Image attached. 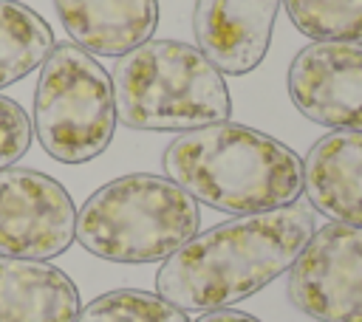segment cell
<instances>
[{"label":"cell","instance_id":"6da1fadb","mask_svg":"<svg viewBox=\"0 0 362 322\" xmlns=\"http://www.w3.org/2000/svg\"><path fill=\"white\" fill-rule=\"evenodd\" d=\"M314 234V209L288 203L272 212L238 215L198 232L158 274L156 291L181 311L229 308L286 274Z\"/></svg>","mask_w":362,"mask_h":322},{"label":"cell","instance_id":"7a4b0ae2","mask_svg":"<svg viewBox=\"0 0 362 322\" xmlns=\"http://www.w3.org/2000/svg\"><path fill=\"white\" fill-rule=\"evenodd\" d=\"M161 164L198 203L229 215L272 212L297 203L303 192V158L269 133L235 121L181 133Z\"/></svg>","mask_w":362,"mask_h":322},{"label":"cell","instance_id":"3957f363","mask_svg":"<svg viewBox=\"0 0 362 322\" xmlns=\"http://www.w3.org/2000/svg\"><path fill=\"white\" fill-rule=\"evenodd\" d=\"M116 119L130 130H198L229 121L223 73L198 45L147 40L113 65Z\"/></svg>","mask_w":362,"mask_h":322},{"label":"cell","instance_id":"277c9868","mask_svg":"<svg viewBox=\"0 0 362 322\" xmlns=\"http://www.w3.org/2000/svg\"><path fill=\"white\" fill-rule=\"evenodd\" d=\"M201 229L198 201L175 181L130 172L99 186L76 212V240L110 263H156Z\"/></svg>","mask_w":362,"mask_h":322},{"label":"cell","instance_id":"5b68a950","mask_svg":"<svg viewBox=\"0 0 362 322\" xmlns=\"http://www.w3.org/2000/svg\"><path fill=\"white\" fill-rule=\"evenodd\" d=\"M110 73L76 42H57L40 65L31 130L42 150L62 164L102 155L116 133Z\"/></svg>","mask_w":362,"mask_h":322},{"label":"cell","instance_id":"8992f818","mask_svg":"<svg viewBox=\"0 0 362 322\" xmlns=\"http://www.w3.org/2000/svg\"><path fill=\"white\" fill-rule=\"evenodd\" d=\"M288 299L317 322H362V226L325 223L288 268Z\"/></svg>","mask_w":362,"mask_h":322},{"label":"cell","instance_id":"52a82bcc","mask_svg":"<svg viewBox=\"0 0 362 322\" xmlns=\"http://www.w3.org/2000/svg\"><path fill=\"white\" fill-rule=\"evenodd\" d=\"M76 240V209L68 189L25 167L0 169V254L51 260Z\"/></svg>","mask_w":362,"mask_h":322},{"label":"cell","instance_id":"ba28073f","mask_svg":"<svg viewBox=\"0 0 362 322\" xmlns=\"http://www.w3.org/2000/svg\"><path fill=\"white\" fill-rule=\"evenodd\" d=\"M294 107L331 130L362 133V42H311L288 65Z\"/></svg>","mask_w":362,"mask_h":322},{"label":"cell","instance_id":"9c48e42d","mask_svg":"<svg viewBox=\"0 0 362 322\" xmlns=\"http://www.w3.org/2000/svg\"><path fill=\"white\" fill-rule=\"evenodd\" d=\"M283 0H195L192 31L206 59L229 76L255 71L272 42Z\"/></svg>","mask_w":362,"mask_h":322},{"label":"cell","instance_id":"30bf717a","mask_svg":"<svg viewBox=\"0 0 362 322\" xmlns=\"http://www.w3.org/2000/svg\"><path fill=\"white\" fill-rule=\"evenodd\" d=\"M303 189L311 209L334 223L362 226V133L322 136L303 161Z\"/></svg>","mask_w":362,"mask_h":322},{"label":"cell","instance_id":"8fae6325","mask_svg":"<svg viewBox=\"0 0 362 322\" xmlns=\"http://www.w3.org/2000/svg\"><path fill=\"white\" fill-rule=\"evenodd\" d=\"M68 37L90 56H124L158 25V0H54Z\"/></svg>","mask_w":362,"mask_h":322},{"label":"cell","instance_id":"7c38bea8","mask_svg":"<svg viewBox=\"0 0 362 322\" xmlns=\"http://www.w3.org/2000/svg\"><path fill=\"white\" fill-rule=\"evenodd\" d=\"M79 291L48 260L0 254V322H76Z\"/></svg>","mask_w":362,"mask_h":322},{"label":"cell","instance_id":"4fadbf2b","mask_svg":"<svg viewBox=\"0 0 362 322\" xmlns=\"http://www.w3.org/2000/svg\"><path fill=\"white\" fill-rule=\"evenodd\" d=\"M51 25L17 0H0V88L37 71L54 48Z\"/></svg>","mask_w":362,"mask_h":322},{"label":"cell","instance_id":"5bb4252c","mask_svg":"<svg viewBox=\"0 0 362 322\" xmlns=\"http://www.w3.org/2000/svg\"><path fill=\"white\" fill-rule=\"evenodd\" d=\"M294 28L317 42H362V0H283Z\"/></svg>","mask_w":362,"mask_h":322},{"label":"cell","instance_id":"9a60e30c","mask_svg":"<svg viewBox=\"0 0 362 322\" xmlns=\"http://www.w3.org/2000/svg\"><path fill=\"white\" fill-rule=\"evenodd\" d=\"M76 322H189L187 311L175 308L164 297L139 288H116L85 308H79Z\"/></svg>","mask_w":362,"mask_h":322},{"label":"cell","instance_id":"2e32d148","mask_svg":"<svg viewBox=\"0 0 362 322\" xmlns=\"http://www.w3.org/2000/svg\"><path fill=\"white\" fill-rule=\"evenodd\" d=\"M31 119L8 96H0V169L14 167L31 147Z\"/></svg>","mask_w":362,"mask_h":322},{"label":"cell","instance_id":"e0dca14e","mask_svg":"<svg viewBox=\"0 0 362 322\" xmlns=\"http://www.w3.org/2000/svg\"><path fill=\"white\" fill-rule=\"evenodd\" d=\"M195 322H260V319L252 316V314L235 311V308H221V311H206V314H201Z\"/></svg>","mask_w":362,"mask_h":322}]
</instances>
